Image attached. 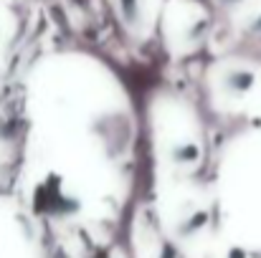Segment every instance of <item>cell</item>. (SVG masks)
I'll return each mask as SVG.
<instances>
[{
    "label": "cell",
    "mask_w": 261,
    "mask_h": 258,
    "mask_svg": "<svg viewBox=\"0 0 261 258\" xmlns=\"http://www.w3.org/2000/svg\"><path fill=\"white\" fill-rule=\"evenodd\" d=\"M228 258H246V253H244L241 248H233V251L228 253Z\"/></svg>",
    "instance_id": "cell-6"
},
{
    "label": "cell",
    "mask_w": 261,
    "mask_h": 258,
    "mask_svg": "<svg viewBox=\"0 0 261 258\" xmlns=\"http://www.w3.org/2000/svg\"><path fill=\"white\" fill-rule=\"evenodd\" d=\"M160 258H175V253H173V251H168V248H163V256H160Z\"/></svg>",
    "instance_id": "cell-7"
},
{
    "label": "cell",
    "mask_w": 261,
    "mask_h": 258,
    "mask_svg": "<svg viewBox=\"0 0 261 258\" xmlns=\"http://www.w3.org/2000/svg\"><path fill=\"white\" fill-rule=\"evenodd\" d=\"M205 223H208V213L205 210H195L190 218H185L180 225H177V236H195L200 228H205Z\"/></svg>",
    "instance_id": "cell-4"
},
{
    "label": "cell",
    "mask_w": 261,
    "mask_h": 258,
    "mask_svg": "<svg viewBox=\"0 0 261 258\" xmlns=\"http://www.w3.org/2000/svg\"><path fill=\"white\" fill-rule=\"evenodd\" d=\"M256 84V76L251 74V71H244V69H236V71H228V76H226V89L231 91V94H246V91H251Z\"/></svg>",
    "instance_id": "cell-2"
},
{
    "label": "cell",
    "mask_w": 261,
    "mask_h": 258,
    "mask_svg": "<svg viewBox=\"0 0 261 258\" xmlns=\"http://www.w3.org/2000/svg\"><path fill=\"white\" fill-rule=\"evenodd\" d=\"M122 8V18L127 20V25H137L140 20V0H119Z\"/></svg>",
    "instance_id": "cell-5"
},
{
    "label": "cell",
    "mask_w": 261,
    "mask_h": 258,
    "mask_svg": "<svg viewBox=\"0 0 261 258\" xmlns=\"http://www.w3.org/2000/svg\"><path fill=\"white\" fill-rule=\"evenodd\" d=\"M170 157H173L177 165H193L200 160V147L195 142H182V145H175L170 150Z\"/></svg>",
    "instance_id": "cell-3"
},
{
    "label": "cell",
    "mask_w": 261,
    "mask_h": 258,
    "mask_svg": "<svg viewBox=\"0 0 261 258\" xmlns=\"http://www.w3.org/2000/svg\"><path fill=\"white\" fill-rule=\"evenodd\" d=\"M64 197V182H61V175L51 172L48 177H43L33 192V208L38 215H56L59 210V203Z\"/></svg>",
    "instance_id": "cell-1"
}]
</instances>
